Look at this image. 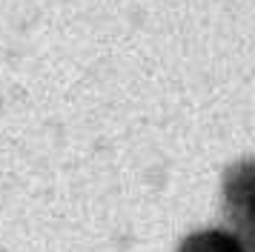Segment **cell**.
I'll use <instances>...</instances> for the list:
<instances>
[{
    "instance_id": "cell-1",
    "label": "cell",
    "mask_w": 255,
    "mask_h": 252,
    "mask_svg": "<svg viewBox=\"0 0 255 252\" xmlns=\"http://www.w3.org/2000/svg\"><path fill=\"white\" fill-rule=\"evenodd\" d=\"M178 252H247L241 238L227 229H201L181 244Z\"/></svg>"
}]
</instances>
